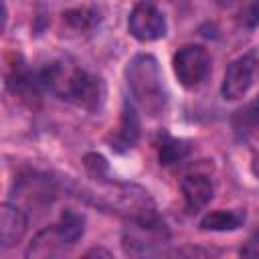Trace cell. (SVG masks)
<instances>
[{
	"mask_svg": "<svg viewBox=\"0 0 259 259\" xmlns=\"http://www.w3.org/2000/svg\"><path fill=\"white\" fill-rule=\"evenodd\" d=\"M38 83L59 99L83 109H95L103 99L101 79L69 61H51L45 65L38 73Z\"/></svg>",
	"mask_w": 259,
	"mask_h": 259,
	"instance_id": "cell-1",
	"label": "cell"
},
{
	"mask_svg": "<svg viewBox=\"0 0 259 259\" xmlns=\"http://www.w3.org/2000/svg\"><path fill=\"white\" fill-rule=\"evenodd\" d=\"M127 87L136 103L150 115L164 111L168 103V91L158 61L152 55H136L125 67Z\"/></svg>",
	"mask_w": 259,
	"mask_h": 259,
	"instance_id": "cell-2",
	"label": "cell"
},
{
	"mask_svg": "<svg viewBox=\"0 0 259 259\" xmlns=\"http://www.w3.org/2000/svg\"><path fill=\"white\" fill-rule=\"evenodd\" d=\"M91 202L107 208L111 212H117L121 217L132 219H150L154 214V202L148 196L146 190L132 186V184H115V182H103L95 194H91Z\"/></svg>",
	"mask_w": 259,
	"mask_h": 259,
	"instance_id": "cell-3",
	"label": "cell"
},
{
	"mask_svg": "<svg viewBox=\"0 0 259 259\" xmlns=\"http://www.w3.org/2000/svg\"><path fill=\"white\" fill-rule=\"evenodd\" d=\"M85 229V219L73 210L63 212L59 223L45 227L34 235L26 249V257H55L69 247H73L81 237Z\"/></svg>",
	"mask_w": 259,
	"mask_h": 259,
	"instance_id": "cell-4",
	"label": "cell"
},
{
	"mask_svg": "<svg viewBox=\"0 0 259 259\" xmlns=\"http://www.w3.org/2000/svg\"><path fill=\"white\" fill-rule=\"evenodd\" d=\"M168 231L156 219H132L121 235V245L125 255L144 257V255H158L168 245Z\"/></svg>",
	"mask_w": 259,
	"mask_h": 259,
	"instance_id": "cell-5",
	"label": "cell"
},
{
	"mask_svg": "<svg viewBox=\"0 0 259 259\" xmlns=\"http://www.w3.org/2000/svg\"><path fill=\"white\" fill-rule=\"evenodd\" d=\"M257 75H259V59L255 51H249L237 57L225 71V77L221 83V95L229 101L241 99L255 85Z\"/></svg>",
	"mask_w": 259,
	"mask_h": 259,
	"instance_id": "cell-6",
	"label": "cell"
},
{
	"mask_svg": "<svg viewBox=\"0 0 259 259\" xmlns=\"http://www.w3.org/2000/svg\"><path fill=\"white\" fill-rule=\"evenodd\" d=\"M172 67L180 85L186 89H192L206 79L210 71V57L206 49H202L200 45H186L178 49V53L174 55Z\"/></svg>",
	"mask_w": 259,
	"mask_h": 259,
	"instance_id": "cell-7",
	"label": "cell"
},
{
	"mask_svg": "<svg viewBox=\"0 0 259 259\" xmlns=\"http://www.w3.org/2000/svg\"><path fill=\"white\" fill-rule=\"evenodd\" d=\"M166 18L152 2H138L127 18L130 34L140 42H152L166 34Z\"/></svg>",
	"mask_w": 259,
	"mask_h": 259,
	"instance_id": "cell-8",
	"label": "cell"
},
{
	"mask_svg": "<svg viewBox=\"0 0 259 259\" xmlns=\"http://www.w3.org/2000/svg\"><path fill=\"white\" fill-rule=\"evenodd\" d=\"M28 227V219L22 208L12 202H4L0 206V243L4 249L14 247L20 243Z\"/></svg>",
	"mask_w": 259,
	"mask_h": 259,
	"instance_id": "cell-9",
	"label": "cell"
},
{
	"mask_svg": "<svg viewBox=\"0 0 259 259\" xmlns=\"http://www.w3.org/2000/svg\"><path fill=\"white\" fill-rule=\"evenodd\" d=\"M180 190H182L186 208L190 212H196L210 202L214 186L206 174H186L180 180Z\"/></svg>",
	"mask_w": 259,
	"mask_h": 259,
	"instance_id": "cell-10",
	"label": "cell"
},
{
	"mask_svg": "<svg viewBox=\"0 0 259 259\" xmlns=\"http://www.w3.org/2000/svg\"><path fill=\"white\" fill-rule=\"evenodd\" d=\"M140 138V119L136 113L134 103L125 101L123 109H121V117H119V125L111 136V148L115 152H125L130 148H134V144Z\"/></svg>",
	"mask_w": 259,
	"mask_h": 259,
	"instance_id": "cell-11",
	"label": "cell"
},
{
	"mask_svg": "<svg viewBox=\"0 0 259 259\" xmlns=\"http://www.w3.org/2000/svg\"><path fill=\"white\" fill-rule=\"evenodd\" d=\"M245 223V210H212L208 214H204L200 219V231H217V233H225V231H237L239 227H243Z\"/></svg>",
	"mask_w": 259,
	"mask_h": 259,
	"instance_id": "cell-12",
	"label": "cell"
},
{
	"mask_svg": "<svg viewBox=\"0 0 259 259\" xmlns=\"http://www.w3.org/2000/svg\"><path fill=\"white\" fill-rule=\"evenodd\" d=\"M63 22L79 32L93 30L101 22V12L95 6H77L63 12Z\"/></svg>",
	"mask_w": 259,
	"mask_h": 259,
	"instance_id": "cell-13",
	"label": "cell"
},
{
	"mask_svg": "<svg viewBox=\"0 0 259 259\" xmlns=\"http://www.w3.org/2000/svg\"><path fill=\"white\" fill-rule=\"evenodd\" d=\"M233 130L239 138H247L259 130V99L243 105L233 115Z\"/></svg>",
	"mask_w": 259,
	"mask_h": 259,
	"instance_id": "cell-14",
	"label": "cell"
},
{
	"mask_svg": "<svg viewBox=\"0 0 259 259\" xmlns=\"http://www.w3.org/2000/svg\"><path fill=\"white\" fill-rule=\"evenodd\" d=\"M188 152H190L188 142L170 138L168 134H164V138L158 146V158H160V164H164V166H170V164L184 160L188 156Z\"/></svg>",
	"mask_w": 259,
	"mask_h": 259,
	"instance_id": "cell-15",
	"label": "cell"
},
{
	"mask_svg": "<svg viewBox=\"0 0 259 259\" xmlns=\"http://www.w3.org/2000/svg\"><path fill=\"white\" fill-rule=\"evenodd\" d=\"M243 24L247 28H257L259 26V0H253L245 12H243Z\"/></svg>",
	"mask_w": 259,
	"mask_h": 259,
	"instance_id": "cell-16",
	"label": "cell"
},
{
	"mask_svg": "<svg viewBox=\"0 0 259 259\" xmlns=\"http://www.w3.org/2000/svg\"><path fill=\"white\" fill-rule=\"evenodd\" d=\"M241 255H251V257L259 255V231L245 243V247L241 249Z\"/></svg>",
	"mask_w": 259,
	"mask_h": 259,
	"instance_id": "cell-17",
	"label": "cell"
},
{
	"mask_svg": "<svg viewBox=\"0 0 259 259\" xmlns=\"http://www.w3.org/2000/svg\"><path fill=\"white\" fill-rule=\"evenodd\" d=\"M237 0H217V4L219 6H231V4H235Z\"/></svg>",
	"mask_w": 259,
	"mask_h": 259,
	"instance_id": "cell-18",
	"label": "cell"
}]
</instances>
